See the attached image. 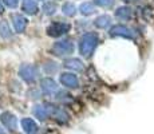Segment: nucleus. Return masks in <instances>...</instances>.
Listing matches in <instances>:
<instances>
[{
    "instance_id": "nucleus-1",
    "label": "nucleus",
    "mask_w": 154,
    "mask_h": 134,
    "mask_svg": "<svg viewBox=\"0 0 154 134\" xmlns=\"http://www.w3.org/2000/svg\"><path fill=\"white\" fill-rule=\"evenodd\" d=\"M95 40H97V38L94 35H86L85 39L82 40V47H81L82 52L88 55V52H91V50L95 46Z\"/></svg>"
},
{
    "instance_id": "nucleus-2",
    "label": "nucleus",
    "mask_w": 154,
    "mask_h": 134,
    "mask_svg": "<svg viewBox=\"0 0 154 134\" xmlns=\"http://www.w3.org/2000/svg\"><path fill=\"white\" fill-rule=\"evenodd\" d=\"M130 30L129 28H126V27H123V26H117V27H114V28L111 30V34L112 35H122V36H127V38H131L133 35L130 34Z\"/></svg>"
},
{
    "instance_id": "nucleus-3",
    "label": "nucleus",
    "mask_w": 154,
    "mask_h": 134,
    "mask_svg": "<svg viewBox=\"0 0 154 134\" xmlns=\"http://www.w3.org/2000/svg\"><path fill=\"white\" fill-rule=\"evenodd\" d=\"M62 82L63 83H66V85H70V86H75L76 85V79H75V76H72V75H70V74H64L63 76H62Z\"/></svg>"
},
{
    "instance_id": "nucleus-4",
    "label": "nucleus",
    "mask_w": 154,
    "mask_h": 134,
    "mask_svg": "<svg viewBox=\"0 0 154 134\" xmlns=\"http://www.w3.org/2000/svg\"><path fill=\"white\" fill-rule=\"evenodd\" d=\"M117 16L122 17V19H126V17L130 16V10L129 8H121V10L117 12Z\"/></svg>"
},
{
    "instance_id": "nucleus-5",
    "label": "nucleus",
    "mask_w": 154,
    "mask_h": 134,
    "mask_svg": "<svg viewBox=\"0 0 154 134\" xmlns=\"http://www.w3.org/2000/svg\"><path fill=\"white\" fill-rule=\"evenodd\" d=\"M99 4H102V5H109V4H111L112 3V0H99Z\"/></svg>"
},
{
    "instance_id": "nucleus-6",
    "label": "nucleus",
    "mask_w": 154,
    "mask_h": 134,
    "mask_svg": "<svg viewBox=\"0 0 154 134\" xmlns=\"http://www.w3.org/2000/svg\"><path fill=\"white\" fill-rule=\"evenodd\" d=\"M7 3H10V4H15V0H8Z\"/></svg>"
}]
</instances>
